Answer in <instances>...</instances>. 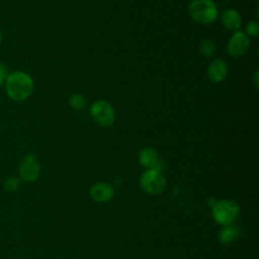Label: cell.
<instances>
[{
    "instance_id": "1",
    "label": "cell",
    "mask_w": 259,
    "mask_h": 259,
    "mask_svg": "<svg viewBox=\"0 0 259 259\" xmlns=\"http://www.w3.org/2000/svg\"><path fill=\"white\" fill-rule=\"evenodd\" d=\"M4 85L8 97L16 102L27 99L34 89V83L31 76L22 71L9 73Z\"/></svg>"
},
{
    "instance_id": "2",
    "label": "cell",
    "mask_w": 259,
    "mask_h": 259,
    "mask_svg": "<svg viewBox=\"0 0 259 259\" xmlns=\"http://www.w3.org/2000/svg\"><path fill=\"white\" fill-rule=\"evenodd\" d=\"M190 18L203 25L213 23L219 17V8L212 0H192L188 5Z\"/></svg>"
},
{
    "instance_id": "3",
    "label": "cell",
    "mask_w": 259,
    "mask_h": 259,
    "mask_svg": "<svg viewBox=\"0 0 259 259\" xmlns=\"http://www.w3.org/2000/svg\"><path fill=\"white\" fill-rule=\"evenodd\" d=\"M212 217L213 220L222 225L233 224L240 213L239 204L232 199H222L214 203L212 206Z\"/></svg>"
},
{
    "instance_id": "4",
    "label": "cell",
    "mask_w": 259,
    "mask_h": 259,
    "mask_svg": "<svg viewBox=\"0 0 259 259\" xmlns=\"http://www.w3.org/2000/svg\"><path fill=\"white\" fill-rule=\"evenodd\" d=\"M90 115L97 125L109 127L115 121V109L112 104L104 99L96 100L90 106Z\"/></svg>"
},
{
    "instance_id": "5",
    "label": "cell",
    "mask_w": 259,
    "mask_h": 259,
    "mask_svg": "<svg viewBox=\"0 0 259 259\" xmlns=\"http://www.w3.org/2000/svg\"><path fill=\"white\" fill-rule=\"evenodd\" d=\"M166 179L162 172L156 169H148L140 177V186L148 194L157 195L166 188Z\"/></svg>"
},
{
    "instance_id": "6",
    "label": "cell",
    "mask_w": 259,
    "mask_h": 259,
    "mask_svg": "<svg viewBox=\"0 0 259 259\" xmlns=\"http://www.w3.org/2000/svg\"><path fill=\"white\" fill-rule=\"evenodd\" d=\"M40 173V164L36 156L25 155L19 165V177L25 182L35 181Z\"/></svg>"
},
{
    "instance_id": "7",
    "label": "cell",
    "mask_w": 259,
    "mask_h": 259,
    "mask_svg": "<svg viewBox=\"0 0 259 259\" xmlns=\"http://www.w3.org/2000/svg\"><path fill=\"white\" fill-rule=\"evenodd\" d=\"M250 38L242 30H236L227 44L228 55L233 58L244 56L250 49Z\"/></svg>"
},
{
    "instance_id": "8",
    "label": "cell",
    "mask_w": 259,
    "mask_h": 259,
    "mask_svg": "<svg viewBox=\"0 0 259 259\" xmlns=\"http://www.w3.org/2000/svg\"><path fill=\"white\" fill-rule=\"evenodd\" d=\"M208 79L213 83H222L228 76V65L223 59H213L206 71Z\"/></svg>"
},
{
    "instance_id": "9",
    "label": "cell",
    "mask_w": 259,
    "mask_h": 259,
    "mask_svg": "<svg viewBox=\"0 0 259 259\" xmlns=\"http://www.w3.org/2000/svg\"><path fill=\"white\" fill-rule=\"evenodd\" d=\"M89 194L91 198L98 203H104L109 201L114 194L112 186L105 182H97L90 188Z\"/></svg>"
},
{
    "instance_id": "10",
    "label": "cell",
    "mask_w": 259,
    "mask_h": 259,
    "mask_svg": "<svg viewBox=\"0 0 259 259\" xmlns=\"http://www.w3.org/2000/svg\"><path fill=\"white\" fill-rule=\"evenodd\" d=\"M221 22L225 28L236 31L242 25V16L236 9H225L221 14Z\"/></svg>"
},
{
    "instance_id": "11",
    "label": "cell",
    "mask_w": 259,
    "mask_h": 259,
    "mask_svg": "<svg viewBox=\"0 0 259 259\" xmlns=\"http://www.w3.org/2000/svg\"><path fill=\"white\" fill-rule=\"evenodd\" d=\"M138 159H139V163L147 170L155 169L160 161L158 153L156 152L155 149L151 147L143 148L139 153Z\"/></svg>"
},
{
    "instance_id": "12",
    "label": "cell",
    "mask_w": 259,
    "mask_h": 259,
    "mask_svg": "<svg viewBox=\"0 0 259 259\" xmlns=\"http://www.w3.org/2000/svg\"><path fill=\"white\" fill-rule=\"evenodd\" d=\"M239 235H240V229L238 228V226L234 224H230V225L223 226V228L219 232L218 239L220 243L227 245V244L233 243L239 237Z\"/></svg>"
},
{
    "instance_id": "13",
    "label": "cell",
    "mask_w": 259,
    "mask_h": 259,
    "mask_svg": "<svg viewBox=\"0 0 259 259\" xmlns=\"http://www.w3.org/2000/svg\"><path fill=\"white\" fill-rule=\"evenodd\" d=\"M199 53L205 57V58H210L213 57L217 53V45L215 42L210 39V38H204L199 42L198 46Z\"/></svg>"
},
{
    "instance_id": "14",
    "label": "cell",
    "mask_w": 259,
    "mask_h": 259,
    "mask_svg": "<svg viewBox=\"0 0 259 259\" xmlns=\"http://www.w3.org/2000/svg\"><path fill=\"white\" fill-rule=\"evenodd\" d=\"M69 105L74 110L79 111V110H83L86 107L87 101H86V98L82 94L74 93L69 98Z\"/></svg>"
},
{
    "instance_id": "15",
    "label": "cell",
    "mask_w": 259,
    "mask_h": 259,
    "mask_svg": "<svg viewBox=\"0 0 259 259\" xmlns=\"http://www.w3.org/2000/svg\"><path fill=\"white\" fill-rule=\"evenodd\" d=\"M246 35L251 38V37H257L259 34V24L257 21H249L245 25V31Z\"/></svg>"
},
{
    "instance_id": "16",
    "label": "cell",
    "mask_w": 259,
    "mask_h": 259,
    "mask_svg": "<svg viewBox=\"0 0 259 259\" xmlns=\"http://www.w3.org/2000/svg\"><path fill=\"white\" fill-rule=\"evenodd\" d=\"M19 178L18 177H9L4 181V189L7 191H15L19 187Z\"/></svg>"
},
{
    "instance_id": "17",
    "label": "cell",
    "mask_w": 259,
    "mask_h": 259,
    "mask_svg": "<svg viewBox=\"0 0 259 259\" xmlns=\"http://www.w3.org/2000/svg\"><path fill=\"white\" fill-rule=\"evenodd\" d=\"M9 75V71L6 65L0 62V87L5 84V81Z\"/></svg>"
},
{
    "instance_id": "18",
    "label": "cell",
    "mask_w": 259,
    "mask_h": 259,
    "mask_svg": "<svg viewBox=\"0 0 259 259\" xmlns=\"http://www.w3.org/2000/svg\"><path fill=\"white\" fill-rule=\"evenodd\" d=\"M252 83L256 89L259 88V71L256 70L252 76Z\"/></svg>"
},
{
    "instance_id": "19",
    "label": "cell",
    "mask_w": 259,
    "mask_h": 259,
    "mask_svg": "<svg viewBox=\"0 0 259 259\" xmlns=\"http://www.w3.org/2000/svg\"><path fill=\"white\" fill-rule=\"evenodd\" d=\"M1 42H2V33L0 31V45H1Z\"/></svg>"
},
{
    "instance_id": "20",
    "label": "cell",
    "mask_w": 259,
    "mask_h": 259,
    "mask_svg": "<svg viewBox=\"0 0 259 259\" xmlns=\"http://www.w3.org/2000/svg\"><path fill=\"white\" fill-rule=\"evenodd\" d=\"M254 1H258V0H254Z\"/></svg>"
}]
</instances>
